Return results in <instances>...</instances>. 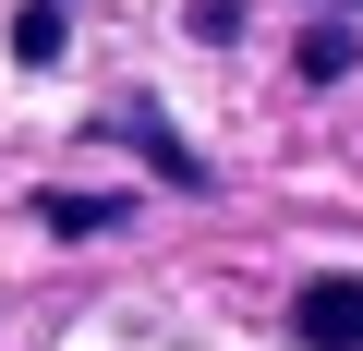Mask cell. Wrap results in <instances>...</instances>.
<instances>
[{
  "label": "cell",
  "mask_w": 363,
  "mask_h": 351,
  "mask_svg": "<svg viewBox=\"0 0 363 351\" xmlns=\"http://www.w3.org/2000/svg\"><path fill=\"white\" fill-rule=\"evenodd\" d=\"M61 49H73V0H25V13H13V61H25V73H49Z\"/></svg>",
  "instance_id": "3957f363"
},
{
  "label": "cell",
  "mask_w": 363,
  "mask_h": 351,
  "mask_svg": "<svg viewBox=\"0 0 363 351\" xmlns=\"http://www.w3.org/2000/svg\"><path fill=\"white\" fill-rule=\"evenodd\" d=\"M291 339H303V351H363V279H351V267L303 279V291H291Z\"/></svg>",
  "instance_id": "6da1fadb"
},
{
  "label": "cell",
  "mask_w": 363,
  "mask_h": 351,
  "mask_svg": "<svg viewBox=\"0 0 363 351\" xmlns=\"http://www.w3.org/2000/svg\"><path fill=\"white\" fill-rule=\"evenodd\" d=\"M327 13H351V0H327Z\"/></svg>",
  "instance_id": "8992f818"
},
{
  "label": "cell",
  "mask_w": 363,
  "mask_h": 351,
  "mask_svg": "<svg viewBox=\"0 0 363 351\" xmlns=\"http://www.w3.org/2000/svg\"><path fill=\"white\" fill-rule=\"evenodd\" d=\"M37 218H49L61 243H97V230H121V218H133V194H37Z\"/></svg>",
  "instance_id": "277c9868"
},
{
  "label": "cell",
  "mask_w": 363,
  "mask_h": 351,
  "mask_svg": "<svg viewBox=\"0 0 363 351\" xmlns=\"http://www.w3.org/2000/svg\"><path fill=\"white\" fill-rule=\"evenodd\" d=\"M351 61H363V37H351V25H315V37H303V73H315V85H339Z\"/></svg>",
  "instance_id": "5b68a950"
},
{
  "label": "cell",
  "mask_w": 363,
  "mask_h": 351,
  "mask_svg": "<svg viewBox=\"0 0 363 351\" xmlns=\"http://www.w3.org/2000/svg\"><path fill=\"white\" fill-rule=\"evenodd\" d=\"M97 133H121V145H145V157H157V182H182V194H206V157H182V145L157 133V109H109Z\"/></svg>",
  "instance_id": "7a4b0ae2"
}]
</instances>
